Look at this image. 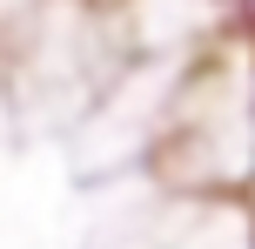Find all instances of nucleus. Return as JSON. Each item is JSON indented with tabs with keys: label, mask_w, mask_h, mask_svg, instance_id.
I'll return each instance as SVG.
<instances>
[{
	"label": "nucleus",
	"mask_w": 255,
	"mask_h": 249,
	"mask_svg": "<svg viewBox=\"0 0 255 249\" xmlns=\"http://www.w3.org/2000/svg\"><path fill=\"white\" fill-rule=\"evenodd\" d=\"M235 7H242V13H249V20H255V0H235Z\"/></svg>",
	"instance_id": "nucleus-1"
}]
</instances>
